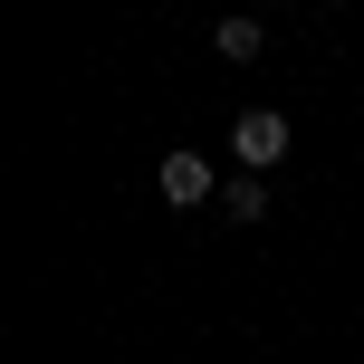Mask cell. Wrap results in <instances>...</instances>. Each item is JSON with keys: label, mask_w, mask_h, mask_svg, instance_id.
<instances>
[{"label": "cell", "mask_w": 364, "mask_h": 364, "mask_svg": "<svg viewBox=\"0 0 364 364\" xmlns=\"http://www.w3.org/2000/svg\"><path fill=\"white\" fill-rule=\"evenodd\" d=\"M230 154H240V173H278V164H288V115H278V106H250L230 125Z\"/></svg>", "instance_id": "1"}, {"label": "cell", "mask_w": 364, "mask_h": 364, "mask_svg": "<svg viewBox=\"0 0 364 364\" xmlns=\"http://www.w3.org/2000/svg\"><path fill=\"white\" fill-rule=\"evenodd\" d=\"M154 182H164V201H173V211H201V201H211V154H192V144H182V154H164V173H154Z\"/></svg>", "instance_id": "2"}, {"label": "cell", "mask_w": 364, "mask_h": 364, "mask_svg": "<svg viewBox=\"0 0 364 364\" xmlns=\"http://www.w3.org/2000/svg\"><path fill=\"white\" fill-rule=\"evenodd\" d=\"M220 220H230V230L269 220V173H230V182H220Z\"/></svg>", "instance_id": "3"}, {"label": "cell", "mask_w": 364, "mask_h": 364, "mask_svg": "<svg viewBox=\"0 0 364 364\" xmlns=\"http://www.w3.org/2000/svg\"><path fill=\"white\" fill-rule=\"evenodd\" d=\"M211 48H220V58H230V68H250V58H259V48H269V29H259V19H250V10H230V19H220V29H211Z\"/></svg>", "instance_id": "4"}]
</instances>
